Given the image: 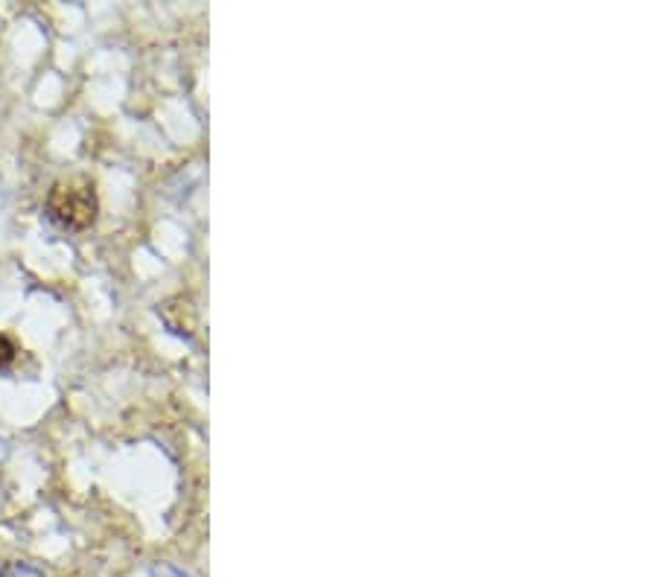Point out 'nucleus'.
Here are the masks:
<instances>
[{"label": "nucleus", "mask_w": 656, "mask_h": 577, "mask_svg": "<svg viewBox=\"0 0 656 577\" xmlns=\"http://www.w3.org/2000/svg\"><path fill=\"white\" fill-rule=\"evenodd\" d=\"M15 356H18V347H15V342H12V338H9V335L0 333V367L12 365V362H15Z\"/></svg>", "instance_id": "obj_2"}, {"label": "nucleus", "mask_w": 656, "mask_h": 577, "mask_svg": "<svg viewBox=\"0 0 656 577\" xmlns=\"http://www.w3.org/2000/svg\"><path fill=\"white\" fill-rule=\"evenodd\" d=\"M47 213L53 222L71 231L94 225L96 219V193L88 181H58L47 196Z\"/></svg>", "instance_id": "obj_1"}]
</instances>
